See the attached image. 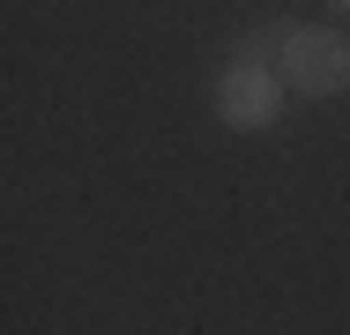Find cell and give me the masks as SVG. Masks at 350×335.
<instances>
[{
  "instance_id": "1",
  "label": "cell",
  "mask_w": 350,
  "mask_h": 335,
  "mask_svg": "<svg viewBox=\"0 0 350 335\" xmlns=\"http://www.w3.org/2000/svg\"><path fill=\"white\" fill-rule=\"evenodd\" d=\"M276 75H283V90H298V97H336L350 82V38H336V30H283L276 38Z\"/></svg>"
},
{
  "instance_id": "2",
  "label": "cell",
  "mask_w": 350,
  "mask_h": 335,
  "mask_svg": "<svg viewBox=\"0 0 350 335\" xmlns=\"http://www.w3.org/2000/svg\"><path fill=\"white\" fill-rule=\"evenodd\" d=\"M216 112H224V127H239V134L276 127V120H283V75H269V67H254V60L224 67V82H216Z\"/></svg>"
}]
</instances>
